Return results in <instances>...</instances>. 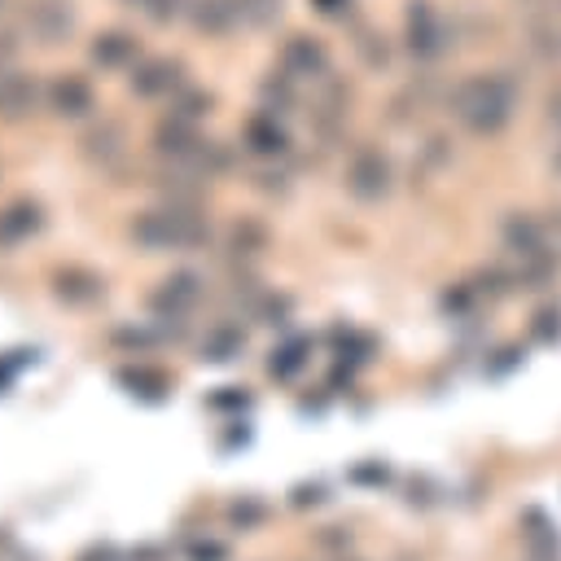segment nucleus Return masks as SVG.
<instances>
[{"mask_svg": "<svg viewBox=\"0 0 561 561\" xmlns=\"http://www.w3.org/2000/svg\"><path fill=\"white\" fill-rule=\"evenodd\" d=\"M136 57H140V39L131 31H101L92 39V61L101 70H127L136 66Z\"/></svg>", "mask_w": 561, "mask_h": 561, "instance_id": "39448f33", "label": "nucleus"}, {"mask_svg": "<svg viewBox=\"0 0 561 561\" xmlns=\"http://www.w3.org/2000/svg\"><path fill=\"white\" fill-rule=\"evenodd\" d=\"M35 101H39L35 79L22 75V70L0 66V118H22V114L35 110Z\"/></svg>", "mask_w": 561, "mask_h": 561, "instance_id": "423d86ee", "label": "nucleus"}, {"mask_svg": "<svg viewBox=\"0 0 561 561\" xmlns=\"http://www.w3.org/2000/svg\"><path fill=\"white\" fill-rule=\"evenodd\" d=\"M320 9H329V13H333V9H337V0H320Z\"/></svg>", "mask_w": 561, "mask_h": 561, "instance_id": "2eb2a0df", "label": "nucleus"}, {"mask_svg": "<svg viewBox=\"0 0 561 561\" xmlns=\"http://www.w3.org/2000/svg\"><path fill=\"white\" fill-rule=\"evenodd\" d=\"M131 237L149 250H171V245H193L202 237V228L184 210H149L131 224Z\"/></svg>", "mask_w": 561, "mask_h": 561, "instance_id": "f257e3e1", "label": "nucleus"}, {"mask_svg": "<svg viewBox=\"0 0 561 561\" xmlns=\"http://www.w3.org/2000/svg\"><path fill=\"white\" fill-rule=\"evenodd\" d=\"M184 9H188V0H140V13H145L153 26H171Z\"/></svg>", "mask_w": 561, "mask_h": 561, "instance_id": "9d476101", "label": "nucleus"}, {"mask_svg": "<svg viewBox=\"0 0 561 561\" xmlns=\"http://www.w3.org/2000/svg\"><path fill=\"white\" fill-rule=\"evenodd\" d=\"M26 31L39 39V44H61L70 39L75 31V4L70 0H26V13H22Z\"/></svg>", "mask_w": 561, "mask_h": 561, "instance_id": "f03ea898", "label": "nucleus"}, {"mask_svg": "<svg viewBox=\"0 0 561 561\" xmlns=\"http://www.w3.org/2000/svg\"><path fill=\"white\" fill-rule=\"evenodd\" d=\"M39 224H44V219H39V206H35V202H13V206H4V210H0V245L26 241Z\"/></svg>", "mask_w": 561, "mask_h": 561, "instance_id": "6e6552de", "label": "nucleus"}, {"mask_svg": "<svg viewBox=\"0 0 561 561\" xmlns=\"http://www.w3.org/2000/svg\"><path fill=\"white\" fill-rule=\"evenodd\" d=\"M110 140H118V127H105V131H92V136H88L83 145H88L92 153H96V149H101V153H114V145H110Z\"/></svg>", "mask_w": 561, "mask_h": 561, "instance_id": "4468645a", "label": "nucleus"}, {"mask_svg": "<svg viewBox=\"0 0 561 561\" xmlns=\"http://www.w3.org/2000/svg\"><path fill=\"white\" fill-rule=\"evenodd\" d=\"M48 105H53L61 118H83V114L96 110V92H92V83H88L83 75L66 70V75H57V79L48 83Z\"/></svg>", "mask_w": 561, "mask_h": 561, "instance_id": "7ed1b4c3", "label": "nucleus"}, {"mask_svg": "<svg viewBox=\"0 0 561 561\" xmlns=\"http://www.w3.org/2000/svg\"><path fill=\"white\" fill-rule=\"evenodd\" d=\"M245 136H250V145H254L259 153L280 149V131H276V127H267V118H254V123L245 127Z\"/></svg>", "mask_w": 561, "mask_h": 561, "instance_id": "9b49d317", "label": "nucleus"}, {"mask_svg": "<svg viewBox=\"0 0 561 561\" xmlns=\"http://www.w3.org/2000/svg\"><path fill=\"white\" fill-rule=\"evenodd\" d=\"M241 13H245L254 26H267V22L280 13V0H241Z\"/></svg>", "mask_w": 561, "mask_h": 561, "instance_id": "f8f14e48", "label": "nucleus"}, {"mask_svg": "<svg viewBox=\"0 0 561 561\" xmlns=\"http://www.w3.org/2000/svg\"><path fill=\"white\" fill-rule=\"evenodd\" d=\"M180 61L171 57H149V61H136L131 66V92L136 96H171L180 88Z\"/></svg>", "mask_w": 561, "mask_h": 561, "instance_id": "20e7f679", "label": "nucleus"}, {"mask_svg": "<svg viewBox=\"0 0 561 561\" xmlns=\"http://www.w3.org/2000/svg\"><path fill=\"white\" fill-rule=\"evenodd\" d=\"M202 105H206V96H202V92H184V96L175 101V114H180V118H197V114H202Z\"/></svg>", "mask_w": 561, "mask_h": 561, "instance_id": "ddd939ff", "label": "nucleus"}, {"mask_svg": "<svg viewBox=\"0 0 561 561\" xmlns=\"http://www.w3.org/2000/svg\"><path fill=\"white\" fill-rule=\"evenodd\" d=\"M188 18L202 35H228L245 13H241V0H193Z\"/></svg>", "mask_w": 561, "mask_h": 561, "instance_id": "0eeeda50", "label": "nucleus"}, {"mask_svg": "<svg viewBox=\"0 0 561 561\" xmlns=\"http://www.w3.org/2000/svg\"><path fill=\"white\" fill-rule=\"evenodd\" d=\"M285 66H289L294 75H311V70L324 66V48H320L316 39H307V35H294L289 48H285Z\"/></svg>", "mask_w": 561, "mask_h": 561, "instance_id": "1a4fd4ad", "label": "nucleus"}, {"mask_svg": "<svg viewBox=\"0 0 561 561\" xmlns=\"http://www.w3.org/2000/svg\"><path fill=\"white\" fill-rule=\"evenodd\" d=\"M13 9V0H0V13H9Z\"/></svg>", "mask_w": 561, "mask_h": 561, "instance_id": "dca6fc26", "label": "nucleus"}, {"mask_svg": "<svg viewBox=\"0 0 561 561\" xmlns=\"http://www.w3.org/2000/svg\"><path fill=\"white\" fill-rule=\"evenodd\" d=\"M123 4H131V9H140V0H123Z\"/></svg>", "mask_w": 561, "mask_h": 561, "instance_id": "f3484780", "label": "nucleus"}]
</instances>
